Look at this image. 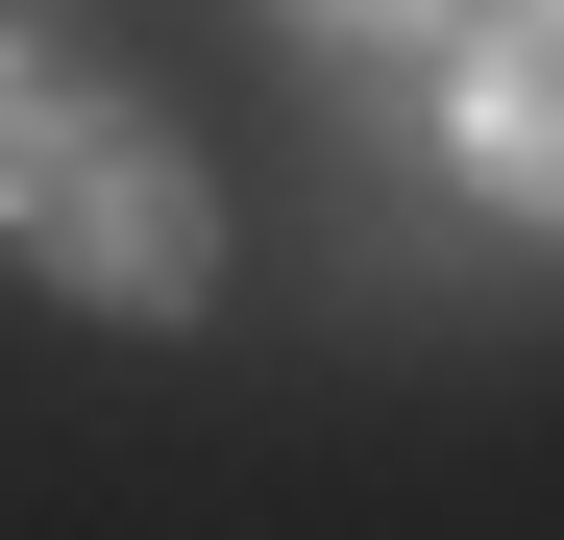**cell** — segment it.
Here are the masks:
<instances>
[{"mask_svg": "<svg viewBox=\"0 0 564 540\" xmlns=\"http://www.w3.org/2000/svg\"><path fill=\"white\" fill-rule=\"evenodd\" d=\"M0 222H25L74 295H123V320H172V295L221 270V197H197V148H172L148 99H74L25 172H0Z\"/></svg>", "mask_w": 564, "mask_h": 540, "instance_id": "6da1fadb", "label": "cell"}, {"mask_svg": "<svg viewBox=\"0 0 564 540\" xmlns=\"http://www.w3.org/2000/svg\"><path fill=\"white\" fill-rule=\"evenodd\" d=\"M466 197L491 222H564V0H466Z\"/></svg>", "mask_w": 564, "mask_h": 540, "instance_id": "7a4b0ae2", "label": "cell"}, {"mask_svg": "<svg viewBox=\"0 0 564 540\" xmlns=\"http://www.w3.org/2000/svg\"><path fill=\"white\" fill-rule=\"evenodd\" d=\"M319 50H466V0H295Z\"/></svg>", "mask_w": 564, "mask_h": 540, "instance_id": "3957f363", "label": "cell"}, {"mask_svg": "<svg viewBox=\"0 0 564 540\" xmlns=\"http://www.w3.org/2000/svg\"><path fill=\"white\" fill-rule=\"evenodd\" d=\"M50 123H74V74H50V50H25V25H0V172H25V148H50Z\"/></svg>", "mask_w": 564, "mask_h": 540, "instance_id": "277c9868", "label": "cell"}]
</instances>
